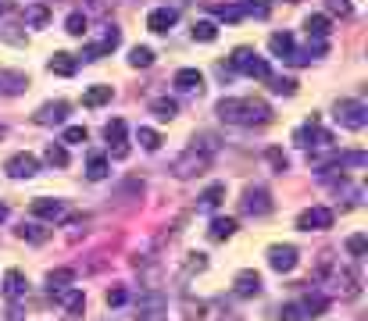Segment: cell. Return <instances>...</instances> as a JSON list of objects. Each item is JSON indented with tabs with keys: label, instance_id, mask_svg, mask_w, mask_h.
I'll use <instances>...</instances> for the list:
<instances>
[{
	"label": "cell",
	"instance_id": "obj_1",
	"mask_svg": "<svg viewBox=\"0 0 368 321\" xmlns=\"http://www.w3.org/2000/svg\"><path fill=\"white\" fill-rule=\"evenodd\" d=\"M219 118L229 125H265L272 121V107L261 96H222L219 100Z\"/></svg>",
	"mask_w": 368,
	"mask_h": 321
},
{
	"label": "cell",
	"instance_id": "obj_2",
	"mask_svg": "<svg viewBox=\"0 0 368 321\" xmlns=\"http://www.w3.org/2000/svg\"><path fill=\"white\" fill-rule=\"evenodd\" d=\"M211 168V154L207 150H200V147H186L175 160H172V175L175 179H193V175H204Z\"/></svg>",
	"mask_w": 368,
	"mask_h": 321
},
{
	"label": "cell",
	"instance_id": "obj_3",
	"mask_svg": "<svg viewBox=\"0 0 368 321\" xmlns=\"http://www.w3.org/2000/svg\"><path fill=\"white\" fill-rule=\"evenodd\" d=\"M293 143L297 147H304V150H325V147H332V133H325V128H322V121L311 114V121H304L300 128H297V133H293Z\"/></svg>",
	"mask_w": 368,
	"mask_h": 321
},
{
	"label": "cell",
	"instance_id": "obj_4",
	"mask_svg": "<svg viewBox=\"0 0 368 321\" xmlns=\"http://www.w3.org/2000/svg\"><path fill=\"white\" fill-rule=\"evenodd\" d=\"M332 118H336V125L351 128V133H361V128L368 125V107L361 100H336Z\"/></svg>",
	"mask_w": 368,
	"mask_h": 321
},
{
	"label": "cell",
	"instance_id": "obj_5",
	"mask_svg": "<svg viewBox=\"0 0 368 321\" xmlns=\"http://www.w3.org/2000/svg\"><path fill=\"white\" fill-rule=\"evenodd\" d=\"M229 64H233L236 72H243L247 79H268V61L258 57L251 47H236L233 57H229Z\"/></svg>",
	"mask_w": 368,
	"mask_h": 321
},
{
	"label": "cell",
	"instance_id": "obj_6",
	"mask_svg": "<svg viewBox=\"0 0 368 321\" xmlns=\"http://www.w3.org/2000/svg\"><path fill=\"white\" fill-rule=\"evenodd\" d=\"M240 211H243V214H251V218H265V214L272 211L268 189H261V186H247V189H243V200H240Z\"/></svg>",
	"mask_w": 368,
	"mask_h": 321
},
{
	"label": "cell",
	"instance_id": "obj_7",
	"mask_svg": "<svg viewBox=\"0 0 368 321\" xmlns=\"http://www.w3.org/2000/svg\"><path fill=\"white\" fill-rule=\"evenodd\" d=\"M297 261H300L297 246H290V243H275V246H268V268H272V271L290 275V271L297 268Z\"/></svg>",
	"mask_w": 368,
	"mask_h": 321
},
{
	"label": "cell",
	"instance_id": "obj_8",
	"mask_svg": "<svg viewBox=\"0 0 368 321\" xmlns=\"http://www.w3.org/2000/svg\"><path fill=\"white\" fill-rule=\"evenodd\" d=\"M297 229L300 232H325L332 229V211L329 207H308L297 214Z\"/></svg>",
	"mask_w": 368,
	"mask_h": 321
},
{
	"label": "cell",
	"instance_id": "obj_9",
	"mask_svg": "<svg viewBox=\"0 0 368 321\" xmlns=\"http://www.w3.org/2000/svg\"><path fill=\"white\" fill-rule=\"evenodd\" d=\"M168 314V304L161 293H143L140 304H136V321H165Z\"/></svg>",
	"mask_w": 368,
	"mask_h": 321
},
{
	"label": "cell",
	"instance_id": "obj_10",
	"mask_svg": "<svg viewBox=\"0 0 368 321\" xmlns=\"http://www.w3.org/2000/svg\"><path fill=\"white\" fill-rule=\"evenodd\" d=\"M104 140L111 143V157L115 160H126L129 157V143H126V121L122 118H111L104 125Z\"/></svg>",
	"mask_w": 368,
	"mask_h": 321
},
{
	"label": "cell",
	"instance_id": "obj_11",
	"mask_svg": "<svg viewBox=\"0 0 368 321\" xmlns=\"http://www.w3.org/2000/svg\"><path fill=\"white\" fill-rule=\"evenodd\" d=\"M4 172L11 175V179H33L36 172H40V160L33 157V154H11L8 157V165H4Z\"/></svg>",
	"mask_w": 368,
	"mask_h": 321
},
{
	"label": "cell",
	"instance_id": "obj_12",
	"mask_svg": "<svg viewBox=\"0 0 368 321\" xmlns=\"http://www.w3.org/2000/svg\"><path fill=\"white\" fill-rule=\"evenodd\" d=\"M118 43H122V32H118L115 25H108V29H104V36H101L97 43H89V47L82 50V61H97V57H108V54H111Z\"/></svg>",
	"mask_w": 368,
	"mask_h": 321
},
{
	"label": "cell",
	"instance_id": "obj_13",
	"mask_svg": "<svg viewBox=\"0 0 368 321\" xmlns=\"http://www.w3.org/2000/svg\"><path fill=\"white\" fill-rule=\"evenodd\" d=\"M29 211H33V218H47V221H65L68 218V207L61 200H50V197H36Z\"/></svg>",
	"mask_w": 368,
	"mask_h": 321
},
{
	"label": "cell",
	"instance_id": "obj_14",
	"mask_svg": "<svg viewBox=\"0 0 368 321\" xmlns=\"http://www.w3.org/2000/svg\"><path fill=\"white\" fill-rule=\"evenodd\" d=\"M233 289H236V297H258L261 293V275L254 268H243V271H236Z\"/></svg>",
	"mask_w": 368,
	"mask_h": 321
},
{
	"label": "cell",
	"instance_id": "obj_15",
	"mask_svg": "<svg viewBox=\"0 0 368 321\" xmlns=\"http://www.w3.org/2000/svg\"><path fill=\"white\" fill-rule=\"evenodd\" d=\"M47 68H50L54 75H65V79H72V75H75V68H79V57H72L68 50H57V54H50Z\"/></svg>",
	"mask_w": 368,
	"mask_h": 321
},
{
	"label": "cell",
	"instance_id": "obj_16",
	"mask_svg": "<svg viewBox=\"0 0 368 321\" xmlns=\"http://www.w3.org/2000/svg\"><path fill=\"white\" fill-rule=\"evenodd\" d=\"M61 307H65V314H82V307H86V297H82V289H75V285H68V289H61V293H50Z\"/></svg>",
	"mask_w": 368,
	"mask_h": 321
},
{
	"label": "cell",
	"instance_id": "obj_17",
	"mask_svg": "<svg viewBox=\"0 0 368 321\" xmlns=\"http://www.w3.org/2000/svg\"><path fill=\"white\" fill-rule=\"evenodd\" d=\"M172 86H175L179 93H200L204 75H200L197 68H179V72H175V79H172Z\"/></svg>",
	"mask_w": 368,
	"mask_h": 321
},
{
	"label": "cell",
	"instance_id": "obj_18",
	"mask_svg": "<svg viewBox=\"0 0 368 321\" xmlns=\"http://www.w3.org/2000/svg\"><path fill=\"white\" fill-rule=\"evenodd\" d=\"M65 114H68V104L65 100H54V104H43L33 121L36 125H61V121H65Z\"/></svg>",
	"mask_w": 368,
	"mask_h": 321
},
{
	"label": "cell",
	"instance_id": "obj_19",
	"mask_svg": "<svg viewBox=\"0 0 368 321\" xmlns=\"http://www.w3.org/2000/svg\"><path fill=\"white\" fill-rule=\"evenodd\" d=\"M25 289H29V278H25L18 268H8V271H4V297H8V300H22Z\"/></svg>",
	"mask_w": 368,
	"mask_h": 321
},
{
	"label": "cell",
	"instance_id": "obj_20",
	"mask_svg": "<svg viewBox=\"0 0 368 321\" xmlns=\"http://www.w3.org/2000/svg\"><path fill=\"white\" fill-rule=\"evenodd\" d=\"M175 22H179V15H175L172 8H154V11L147 15V29H150V32H168Z\"/></svg>",
	"mask_w": 368,
	"mask_h": 321
},
{
	"label": "cell",
	"instance_id": "obj_21",
	"mask_svg": "<svg viewBox=\"0 0 368 321\" xmlns=\"http://www.w3.org/2000/svg\"><path fill=\"white\" fill-rule=\"evenodd\" d=\"M25 86H29V75L0 68V93H8V96H18V93H25Z\"/></svg>",
	"mask_w": 368,
	"mask_h": 321
},
{
	"label": "cell",
	"instance_id": "obj_22",
	"mask_svg": "<svg viewBox=\"0 0 368 321\" xmlns=\"http://www.w3.org/2000/svg\"><path fill=\"white\" fill-rule=\"evenodd\" d=\"M75 282V271L72 268H54V271H47V289L50 293H61V289H68Z\"/></svg>",
	"mask_w": 368,
	"mask_h": 321
},
{
	"label": "cell",
	"instance_id": "obj_23",
	"mask_svg": "<svg viewBox=\"0 0 368 321\" xmlns=\"http://www.w3.org/2000/svg\"><path fill=\"white\" fill-rule=\"evenodd\" d=\"M150 111H154L158 121H172L179 114V104L172 100V96H154V100H150Z\"/></svg>",
	"mask_w": 368,
	"mask_h": 321
},
{
	"label": "cell",
	"instance_id": "obj_24",
	"mask_svg": "<svg viewBox=\"0 0 368 321\" xmlns=\"http://www.w3.org/2000/svg\"><path fill=\"white\" fill-rule=\"evenodd\" d=\"M268 50L275 54V57H290L297 47H293V36H290V32H272V40H268Z\"/></svg>",
	"mask_w": 368,
	"mask_h": 321
},
{
	"label": "cell",
	"instance_id": "obj_25",
	"mask_svg": "<svg viewBox=\"0 0 368 321\" xmlns=\"http://www.w3.org/2000/svg\"><path fill=\"white\" fill-rule=\"evenodd\" d=\"M18 239H25V243H47L50 239V229H43L40 221H22Z\"/></svg>",
	"mask_w": 368,
	"mask_h": 321
},
{
	"label": "cell",
	"instance_id": "obj_26",
	"mask_svg": "<svg viewBox=\"0 0 368 321\" xmlns=\"http://www.w3.org/2000/svg\"><path fill=\"white\" fill-rule=\"evenodd\" d=\"M111 96H115L111 86H89V89L82 93V104H86V107H101V104H111Z\"/></svg>",
	"mask_w": 368,
	"mask_h": 321
},
{
	"label": "cell",
	"instance_id": "obj_27",
	"mask_svg": "<svg viewBox=\"0 0 368 321\" xmlns=\"http://www.w3.org/2000/svg\"><path fill=\"white\" fill-rule=\"evenodd\" d=\"M233 232H236V218H214L211 229H207V236H211L214 243H226Z\"/></svg>",
	"mask_w": 368,
	"mask_h": 321
},
{
	"label": "cell",
	"instance_id": "obj_28",
	"mask_svg": "<svg viewBox=\"0 0 368 321\" xmlns=\"http://www.w3.org/2000/svg\"><path fill=\"white\" fill-rule=\"evenodd\" d=\"M329 15H308V22H304V29H308L311 40H325L329 36Z\"/></svg>",
	"mask_w": 368,
	"mask_h": 321
},
{
	"label": "cell",
	"instance_id": "obj_29",
	"mask_svg": "<svg viewBox=\"0 0 368 321\" xmlns=\"http://www.w3.org/2000/svg\"><path fill=\"white\" fill-rule=\"evenodd\" d=\"M193 40H197V43H214V40H219V25H214L211 18L193 22Z\"/></svg>",
	"mask_w": 368,
	"mask_h": 321
},
{
	"label": "cell",
	"instance_id": "obj_30",
	"mask_svg": "<svg viewBox=\"0 0 368 321\" xmlns=\"http://www.w3.org/2000/svg\"><path fill=\"white\" fill-rule=\"evenodd\" d=\"M222 200H226V186H222V182H214V186H207V189L200 193V207H204V211H214Z\"/></svg>",
	"mask_w": 368,
	"mask_h": 321
},
{
	"label": "cell",
	"instance_id": "obj_31",
	"mask_svg": "<svg viewBox=\"0 0 368 321\" xmlns=\"http://www.w3.org/2000/svg\"><path fill=\"white\" fill-rule=\"evenodd\" d=\"M43 157H47V165H54V168H68V150H65V143H47Z\"/></svg>",
	"mask_w": 368,
	"mask_h": 321
},
{
	"label": "cell",
	"instance_id": "obj_32",
	"mask_svg": "<svg viewBox=\"0 0 368 321\" xmlns=\"http://www.w3.org/2000/svg\"><path fill=\"white\" fill-rule=\"evenodd\" d=\"M336 282L344 285V297H347V300H354V297L361 293V285H358V275H354L351 268H340V271H336Z\"/></svg>",
	"mask_w": 368,
	"mask_h": 321
},
{
	"label": "cell",
	"instance_id": "obj_33",
	"mask_svg": "<svg viewBox=\"0 0 368 321\" xmlns=\"http://www.w3.org/2000/svg\"><path fill=\"white\" fill-rule=\"evenodd\" d=\"M47 22H50V8L47 4H33V8L25 11V25L29 29H43Z\"/></svg>",
	"mask_w": 368,
	"mask_h": 321
},
{
	"label": "cell",
	"instance_id": "obj_34",
	"mask_svg": "<svg viewBox=\"0 0 368 321\" xmlns=\"http://www.w3.org/2000/svg\"><path fill=\"white\" fill-rule=\"evenodd\" d=\"M108 157L104 154H94V157H89V165H86V175L89 179H94V182H101V179H108Z\"/></svg>",
	"mask_w": 368,
	"mask_h": 321
},
{
	"label": "cell",
	"instance_id": "obj_35",
	"mask_svg": "<svg viewBox=\"0 0 368 321\" xmlns=\"http://www.w3.org/2000/svg\"><path fill=\"white\" fill-rule=\"evenodd\" d=\"M129 64L133 68H150V64H154V50L150 47H133L129 50Z\"/></svg>",
	"mask_w": 368,
	"mask_h": 321
},
{
	"label": "cell",
	"instance_id": "obj_36",
	"mask_svg": "<svg viewBox=\"0 0 368 321\" xmlns=\"http://www.w3.org/2000/svg\"><path fill=\"white\" fill-rule=\"evenodd\" d=\"M275 318L279 321H308V311H304V304H283Z\"/></svg>",
	"mask_w": 368,
	"mask_h": 321
},
{
	"label": "cell",
	"instance_id": "obj_37",
	"mask_svg": "<svg viewBox=\"0 0 368 321\" xmlns=\"http://www.w3.org/2000/svg\"><path fill=\"white\" fill-rule=\"evenodd\" d=\"M65 32H68V36H86V15L82 11H72L65 18Z\"/></svg>",
	"mask_w": 368,
	"mask_h": 321
},
{
	"label": "cell",
	"instance_id": "obj_38",
	"mask_svg": "<svg viewBox=\"0 0 368 321\" xmlns=\"http://www.w3.org/2000/svg\"><path fill=\"white\" fill-rule=\"evenodd\" d=\"M347 253H351V257H358V261H361V257L368 253V236H365V232H354V236L347 239Z\"/></svg>",
	"mask_w": 368,
	"mask_h": 321
},
{
	"label": "cell",
	"instance_id": "obj_39",
	"mask_svg": "<svg viewBox=\"0 0 368 321\" xmlns=\"http://www.w3.org/2000/svg\"><path fill=\"white\" fill-rule=\"evenodd\" d=\"M136 140H140V147H143V150H158V147H161V136L154 133V128H147V125H140Z\"/></svg>",
	"mask_w": 368,
	"mask_h": 321
},
{
	"label": "cell",
	"instance_id": "obj_40",
	"mask_svg": "<svg viewBox=\"0 0 368 321\" xmlns=\"http://www.w3.org/2000/svg\"><path fill=\"white\" fill-rule=\"evenodd\" d=\"M211 11H214V15H219L222 22H240V18H243V11H240V4H214Z\"/></svg>",
	"mask_w": 368,
	"mask_h": 321
},
{
	"label": "cell",
	"instance_id": "obj_41",
	"mask_svg": "<svg viewBox=\"0 0 368 321\" xmlns=\"http://www.w3.org/2000/svg\"><path fill=\"white\" fill-rule=\"evenodd\" d=\"M325 11L329 15H340V18H351L354 15V4H351V0H325Z\"/></svg>",
	"mask_w": 368,
	"mask_h": 321
},
{
	"label": "cell",
	"instance_id": "obj_42",
	"mask_svg": "<svg viewBox=\"0 0 368 321\" xmlns=\"http://www.w3.org/2000/svg\"><path fill=\"white\" fill-rule=\"evenodd\" d=\"M265 157H268V165H272L275 172H286V168H290V157H286V154H283L279 147H272V150H268Z\"/></svg>",
	"mask_w": 368,
	"mask_h": 321
},
{
	"label": "cell",
	"instance_id": "obj_43",
	"mask_svg": "<svg viewBox=\"0 0 368 321\" xmlns=\"http://www.w3.org/2000/svg\"><path fill=\"white\" fill-rule=\"evenodd\" d=\"M89 133H86V125H68L65 128V136H61V143H86Z\"/></svg>",
	"mask_w": 368,
	"mask_h": 321
},
{
	"label": "cell",
	"instance_id": "obj_44",
	"mask_svg": "<svg viewBox=\"0 0 368 321\" xmlns=\"http://www.w3.org/2000/svg\"><path fill=\"white\" fill-rule=\"evenodd\" d=\"M300 304H304V311H308V318H318V314H325V307H329L325 297H308V300H300Z\"/></svg>",
	"mask_w": 368,
	"mask_h": 321
},
{
	"label": "cell",
	"instance_id": "obj_45",
	"mask_svg": "<svg viewBox=\"0 0 368 321\" xmlns=\"http://www.w3.org/2000/svg\"><path fill=\"white\" fill-rule=\"evenodd\" d=\"M204 268H207V257L204 253H190V261H186V268H182V275L190 278V275H200Z\"/></svg>",
	"mask_w": 368,
	"mask_h": 321
},
{
	"label": "cell",
	"instance_id": "obj_46",
	"mask_svg": "<svg viewBox=\"0 0 368 321\" xmlns=\"http://www.w3.org/2000/svg\"><path fill=\"white\" fill-rule=\"evenodd\" d=\"M240 11L243 15H254V18H268V4H258V0H243Z\"/></svg>",
	"mask_w": 368,
	"mask_h": 321
},
{
	"label": "cell",
	"instance_id": "obj_47",
	"mask_svg": "<svg viewBox=\"0 0 368 321\" xmlns=\"http://www.w3.org/2000/svg\"><path fill=\"white\" fill-rule=\"evenodd\" d=\"M272 93L293 96V93H297V82H293V79H272Z\"/></svg>",
	"mask_w": 368,
	"mask_h": 321
},
{
	"label": "cell",
	"instance_id": "obj_48",
	"mask_svg": "<svg viewBox=\"0 0 368 321\" xmlns=\"http://www.w3.org/2000/svg\"><path fill=\"white\" fill-rule=\"evenodd\" d=\"M126 300H129V293H126V289H122V285L108 289V307H122V304H126Z\"/></svg>",
	"mask_w": 368,
	"mask_h": 321
},
{
	"label": "cell",
	"instance_id": "obj_49",
	"mask_svg": "<svg viewBox=\"0 0 368 321\" xmlns=\"http://www.w3.org/2000/svg\"><path fill=\"white\" fill-rule=\"evenodd\" d=\"M186 311H190V318H204V304H200V300H197V304L186 300Z\"/></svg>",
	"mask_w": 368,
	"mask_h": 321
},
{
	"label": "cell",
	"instance_id": "obj_50",
	"mask_svg": "<svg viewBox=\"0 0 368 321\" xmlns=\"http://www.w3.org/2000/svg\"><path fill=\"white\" fill-rule=\"evenodd\" d=\"M0 221H8V204H0Z\"/></svg>",
	"mask_w": 368,
	"mask_h": 321
},
{
	"label": "cell",
	"instance_id": "obj_51",
	"mask_svg": "<svg viewBox=\"0 0 368 321\" xmlns=\"http://www.w3.org/2000/svg\"><path fill=\"white\" fill-rule=\"evenodd\" d=\"M0 11H8V0H0Z\"/></svg>",
	"mask_w": 368,
	"mask_h": 321
},
{
	"label": "cell",
	"instance_id": "obj_52",
	"mask_svg": "<svg viewBox=\"0 0 368 321\" xmlns=\"http://www.w3.org/2000/svg\"><path fill=\"white\" fill-rule=\"evenodd\" d=\"M4 136H8V133H4V125H0V140H4Z\"/></svg>",
	"mask_w": 368,
	"mask_h": 321
}]
</instances>
